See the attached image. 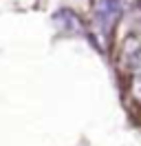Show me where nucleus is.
I'll list each match as a JSON object with an SVG mask.
<instances>
[{
    "label": "nucleus",
    "mask_w": 141,
    "mask_h": 146,
    "mask_svg": "<svg viewBox=\"0 0 141 146\" xmlns=\"http://www.w3.org/2000/svg\"><path fill=\"white\" fill-rule=\"evenodd\" d=\"M134 0H97L95 7V31L99 33L101 40L110 38L115 31L117 22L121 20V16L132 7Z\"/></svg>",
    "instance_id": "nucleus-1"
},
{
    "label": "nucleus",
    "mask_w": 141,
    "mask_h": 146,
    "mask_svg": "<svg viewBox=\"0 0 141 146\" xmlns=\"http://www.w3.org/2000/svg\"><path fill=\"white\" fill-rule=\"evenodd\" d=\"M132 95L141 100V49L137 55V62H134V69H132Z\"/></svg>",
    "instance_id": "nucleus-2"
},
{
    "label": "nucleus",
    "mask_w": 141,
    "mask_h": 146,
    "mask_svg": "<svg viewBox=\"0 0 141 146\" xmlns=\"http://www.w3.org/2000/svg\"><path fill=\"white\" fill-rule=\"evenodd\" d=\"M137 2H139V5H141V0H137Z\"/></svg>",
    "instance_id": "nucleus-3"
}]
</instances>
